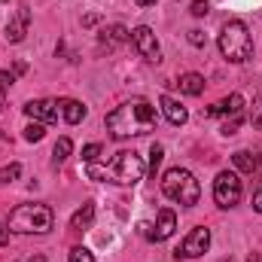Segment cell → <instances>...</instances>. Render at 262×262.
<instances>
[{
    "label": "cell",
    "instance_id": "cell-23",
    "mask_svg": "<svg viewBox=\"0 0 262 262\" xmlns=\"http://www.w3.org/2000/svg\"><path fill=\"white\" fill-rule=\"evenodd\" d=\"M241 122H244V110H241V113H232V119H226L220 131H223V134L229 137V134H235V131L241 128Z\"/></svg>",
    "mask_w": 262,
    "mask_h": 262
},
{
    "label": "cell",
    "instance_id": "cell-3",
    "mask_svg": "<svg viewBox=\"0 0 262 262\" xmlns=\"http://www.w3.org/2000/svg\"><path fill=\"white\" fill-rule=\"evenodd\" d=\"M52 223H55L52 207H46V204H40V201L18 204V207L9 213V220H6L9 232H15V235H46V232L52 229Z\"/></svg>",
    "mask_w": 262,
    "mask_h": 262
},
{
    "label": "cell",
    "instance_id": "cell-12",
    "mask_svg": "<svg viewBox=\"0 0 262 262\" xmlns=\"http://www.w3.org/2000/svg\"><path fill=\"white\" fill-rule=\"evenodd\" d=\"M177 229V213L171 207H162L156 216V229H152V241H168Z\"/></svg>",
    "mask_w": 262,
    "mask_h": 262
},
{
    "label": "cell",
    "instance_id": "cell-8",
    "mask_svg": "<svg viewBox=\"0 0 262 262\" xmlns=\"http://www.w3.org/2000/svg\"><path fill=\"white\" fill-rule=\"evenodd\" d=\"M207 247H210V229L198 226V229H192V232L180 241L177 259H180V256H183V259H195V256H201V253H207Z\"/></svg>",
    "mask_w": 262,
    "mask_h": 262
},
{
    "label": "cell",
    "instance_id": "cell-6",
    "mask_svg": "<svg viewBox=\"0 0 262 262\" xmlns=\"http://www.w3.org/2000/svg\"><path fill=\"white\" fill-rule=\"evenodd\" d=\"M241 180H238V174H232V171H220L216 174V180H213V201L220 204V207H235L238 201H241Z\"/></svg>",
    "mask_w": 262,
    "mask_h": 262
},
{
    "label": "cell",
    "instance_id": "cell-1",
    "mask_svg": "<svg viewBox=\"0 0 262 262\" xmlns=\"http://www.w3.org/2000/svg\"><path fill=\"white\" fill-rule=\"evenodd\" d=\"M156 107L143 98L125 101L122 107H116L113 113H107V131L113 140H125V137H137V134H149L156 131Z\"/></svg>",
    "mask_w": 262,
    "mask_h": 262
},
{
    "label": "cell",
    "instance_id": "cell-37",
    "mask_svg": "<svg viewBox=\"0 0 262 262\" xmlns=\"http://www.w3.org/2000/svg\"><path fill=\"white\" fill-rule=\"evenodd\" d=\"M223 262H235V259H223Z\"/></svg>",
    "mask_w": 262,
    "mask_h": 262
},
{
    "label": "cell",
    "instance_id": "cell-9",
    "mask_svg": "<svg viewBox=\"0 0 262 262\" xmlns=\"http://www.w3.org/2000/svg\"><path fill=\"white\" fill-rule=\"evenodd\" d=\"M58 101H49V98H40V101H28L25 104V116H31L34 122H43V125H49V122H58Z\"/></svg>",
    "mask_w": 262,
    "mask_h": 262
},
{
    "label": "cell",
    "instance_id": "cell-10",
    "mask_svg": "<svg viewBox=\"0 0 262 262\" xmlns=\"http://www.w3.org/2000/svg\"><path fill=\"white\" fill-rule=\"evenodd\" d=\"M28 25H31V12H28V6H18L15 15L6 21V40L9 43H21L25 34H28Z\"/></svg>",
    "mask_w": 262,
    "mask_h": 262
},
{
    "label": "cell",
    "instance_id": "cell-26",
    "mask_svg": "<svg viewBox=\"0 0 262 262\" xmlns=\"http://www.w3.org/2000/svg\"><path fill=\"white\" fill-rule=\"evenodd\" d=\"M70 262H95V256H92L85 247H73V250H70Z\"/></svg>",
    "mask_w": 262,
    "mask_h": 262
},
{
    "label": "cell",
    "instance_id": "cell-24",
    "mask_svg": "<svg viewBox=\"0 0 262 262\" xmlns=\"http://www.w3.org/2000/svg\"><path fill=\"white\" fill-rule=\"evenodd\" d=\"M101 152H104L101 143H89V146H82V162H85V165H89V162H98Z\"/></svg>",
    "mask_w": 262,
    "mask_h": 262
},
{
    "label": "cell",
    "instance_id": "cell-30",
    "mask_svg": "<svg viewBox=\"0 0 262 262\" xmlns=\"http://www.w3.org/2000/svg\"><path fill=\"white\" fill-rule=\"evenodd\" d=\"M189 43L192 46H204V34L201 31H189Z\"/></svg>",
    "mask_w": 262,
    "mask_h": 262
},
{
    "label": "cell",
    "instance_id": "cell-14",
    "mask_svg": "<svg viewBox=\"0 0 262 262\" xmlns=\"http://www.w3.org/2000/svg\"><path fill=\"white\" fill-rule=\"evenodd\" d=\"M128 40H131V31L125 25H110V28L101 31V43H104L107 49H116V46H122V43H128Z\"/></svg>",
    "mask_w": 262,
    "mask_h": 262
},
{
    "label": "cell",
    "instance_id": "cell-20",
    "mask_svg": "<svg viewBox=\"0 0 262 262\" xmlns=\"http://www.w3.org/2000/svg\"><path fill=\"white\" fill-rule=\"evenodd\" d=\"M162 159H165V146H162V143H152V146H149V168H146V174H149V177H156V171H159Z\"/></svg>",
    "mask_w": 262,
    "mask_h": 262
},
{
    "label": "cell",
    "instance_id": "cell-31",
    "mask_svg": "<svg viewBox=\"0 0 262 262\" xmlns=\"http://www.w3.org/2000/svg\"><path fill=\"white\" fill-rule=\"evenodd\" d=\"M137 232H140L143 238H152V226H149V223H140V226H137Z\"/></svg>",
    "mask_w": 262,
    "mask_h": 262
},
{
    "label": "cell",
    "instance_id": "cell-5",
    "mask_svg": "<svg viewBox=\"0 0 262 262\" xmlns=\"http://www.w3.org/2000/svg\"><path fill=\"white\" fill-rule=\"evenodd\" d=\"M162 192L171 198V201L183 204V207H195L198 195H201V186H198V180L192 177V171H186V168H171V171L162 177Z\"/></svg>",
    "mask_w": 262,
    "mask_h": 262
},
{
    "label": "cell",
    "instance_id": "cell-11",
    "mask_svg": "<svg viewBox=\"0 0 262 262\" xmlns=\"http://www.w3.org/2000/svg\"><path fill=\"white\" fill-rule=\"evenodd\" d=\"M159 110H162V113H165V119H168L171 125H177V128H180V125H186V119H189L186 107H183L180 101H174L171 95H162V98H159Z\"/></svg>",
    "mask_w": 262,
    "mask_h": 262
},
{
    "label": "cell",
    "instance_id": "cell-4",
    "mask_svg": "<svg viewBox=\"0 0 262 262\" xmlns=\"http://www.w3.org/2000/svg\"><path fill=\"white\" fill-rule=\"evenodd\" d=\"M220 52L232 64H244L253 55V40H250V31H247L244 21L232 18V21L223 25V31H220Z\"/></svg>",
    "mask_w": 262,
    "mask_h": 262
},
{
    "label": "cell",
    "instance_id": "cell-17",
    "mask_svg": "<svg viewBox=\"0 0 262 262\" xmlns=\"http://www.w3.org/2000/svg\"><path fill=\"white\" fill-rule=\"evenodd\" d=\"M232 162H235V168H238L241 174H256V171H259V156H253V152H247V149H238V152L232 156Z\"/></svg>",
    "mask_w": 262,
    "mask_h": 262
},
{
    "label": "cell",
    "instance_id": "cell-28",
    "mask_svg": "<svg viewBox=\"0 0 262 262\" xmlns=\"http://www.w3.org/2000/svg\"><path fill=\"white\" fill-rule=\"evenodd\" d=\"M195 18H201V15H207V0H192V9H189Z\"/></svg>",
    "mask_w": 262,
    "mask_h": 262
},
{
    "label": "cell",
    "instance_id": "cell-18",
    "mask_svg": "<svg viewBox=\"0 0 262 262\" xmlns=\"http://www.w3.org/2000/svg\"><path fill=\"white\" fill-rule=\"evenodd\" d=\"M177 85H180L183 95H192V98H195V95L204 92V76H201V73H183V76L177 79Z\"/></svg>",
    "mask_w": 262,
    "mask_h": 262
},
{
    "label": "cell",
    "instance_id": "cell-7",
    "mask_svg": "<svg viewBox=\"0 0 262 262\" xmlns=\"http://www.w3.org/2000/svg\"><path fill=\"white\" fill-rule=\"evenodd\" d=\"M131 43H134V49L140 52V58H146L149 64H162V46H159L156 31H152L149 25H137V28L131 31Z\"/></svg>",
    "mask_w": 262,
    "mask_h": 262
},
{
    "label": "cell",
    "instance_id": "cell-29",
    "mask_svg": "<svg viewBox=\"0 0 262 262\" xmlns=\"http://www.w3.org/2000/svg\"><path fill=\"white\" fill-rule=\"evenodd\" d=\"M6 244H9V226L0 220V247H6Z\"/></svg>",
    "mask_w": 262,
    "mask_h": 262
},
{
    "label": "cell",
    "instance_id": "cell-13",
    "mask_svg": "<svg viewBox=\"0 0 262 262\" xmlns=\"http://www.w3.org/2000/svg\"><path fill=\"white\" fill-rule=\"evenodd\" d=\"M241 110H244V98H241L238 92H232L229 98L210 104V107L204 110V116H232V113H241Z\"/></svg>",
    "mask_w": 262,
    "mask_h": 262
},
{
    "label": "cell",
    "instance_id": "cell-32",
    "mask_svg": "<svg viewBox=\"0 0 262 262\" xmlns=\"http://www.w3.org/2000/svg\"><path fill=\"white\" fill-rule=\"evenodd\" d=\"M253 210L262 213V189H256V195H253Z\"/></svg>",
    "mask_w": 262,
    "mask_h": 262
},
{
    "label": "cell",
    "instance_id": "cell-35",
    "mask_svg": "<svg viewBox=\"0 0 262 262\" xmlns=\"http://www.w3.org/2000/svg\"><path fill=\"white\" fill-rule=\"evenodd\" d=\"M3 101H6V92L0 89V110H3Z\"/></svg>",
    "mask_w": 262,
    "mask_h": 262
},
{
    "label": "cell",
    "instance_id": "cell-33",
    "mask_svg": "<svg viewBox=\"0 0 262 262\" xmlns=\"http://www.w3.org/2000/svg\"><path fill=\"white\" fill-rule=\"evenodd\" d=\"M134 3H137V6H152L156 0H134Z\"/></svg>",
    "mask_w": 262,
    "mask_h": 262
},
{
    "label": "cell",
    "instance_id": "cell-2",
    "mask_svg": "<svg viewBox=\"0 0 262 262\" xmlns=\"http://www.w3.org/2000/svg\"><path fill=\"white\" fill-rule=\"evenodd\" d=\"M85 174L92 177V180H110V183H122V186H131V183H137L143 174H146V165H143V159L134 152V149H125V152H116L107 165H101V162H89L85 165Z\"/></svg>",
    "mask_w": 262,
    "mask_h": 262
},
{
    "label": "cell",
    "instance_id": "cell-25",
    "mask_svg": "<svg viewBox=\"0 0 262 262\" xmlns=\"http://www.w3.org/2000/svg\"><path fill=\"white\" fill-rule=\"evenodd\" d=\"M250 122H253V128L256 131H262V98L250 107Z\"/></svg>",
    "mask_w": 262,
    "mask_h": 262
},
{
    "label": "cell",
    "instance_id": "cell-15",
    "mask_svg": "<svg viewBox=\"0 0 262 262\" xmlns=\"http://www.w3.org/2000/svg\"><path fill=\"white\" fill-rule=\"evenodd\" d=\"M92 220H95V204L85 201V204L70 216V229H73V232H85V229H92Z\"/></svg>",
    "mask_w": 262,
    "mask_h": 262
},
{
    "label": "cell",
    "instance_id": "cell-19",
    "mask_svg": "<svg viewBox=\"0 0 262 262\" xmlns=\"http://www.w3.org/2000/svg\"><path fill=\"white\" fill-rule=\"evenodd\" d=\"M70 152H73V140H70V137H58V143H55V149H52V162L61 165Z\"/></svg>",
    "mask_w": 262,
    "mask_h": 262
},
{
    "label": "cell",
    "instance_id": "cell-16",
    "mask_svg": "<svg viewBox=\"0 0 262 262\" xmlns=\"http://www.w3.org/2000/svg\"><path fill=\"white\" fill-rule=\"evenodd\" d=\"M58 107H61V116H64L67 125H79V122L85 119V104H79V101H73V98L61 101Z\"/></svg>",
    "mask_w": 262,
    "mask_h": 262
},
{
    "label": "cell",
    "instance_id": "cell-34",
    "mask_svg": "<svg viewBox=\"0 0 262 262\" xmlns=\"http://www.w3.org/2000/svg\"><path fill=\"white\" fill-rule=\"evenodd\" d=\"M247 262H262V256H259V253H250V256H247Z\"/></svg>",
    "mask_w": 262,
    "mask_h": 262
},
{
    "label": "cell",
    "instance_id": "cell-27",
    "mask_svg": "<svg viewBox=\"0 0 262 262\" xmlns=\"http://www.w3.org/2000/svg\"><path fill=\"white\" fill-rule=\"evenodd\" d=\"M15 76H18V73H15V70H0V89H3V92H6V89H9V85H12V82H15Z\"/></svg>",
    "mask_w": 262,
    "mask_h": 262
},
{
    "label": "cell",
    "instance_id": "cell-22",
    "mask_svg": "<svg viewBox=\"0 0 262 262\" xmlns=\"http://www.w3.org/2000/svg\"><path fill=\"white\" fill-rule=\"evenodd\" d=\"M46 137V125L43 122H31L28 128H25V140H31V143H37V140H43Z\"/></svg>",
    "mask_w": 262,
    "mask_h": 262
},
{
    "label": "cell",
    "instance_id": "cell-21",
    "mask_svg": "<svg viewBox=\"0 0 262 262\" xmlns=\"http://www.w3.org/2000/svg\"><path fill=\"white\" fill-rule=\"evenodd\" d=\"M18 177H21V165H18V162H12V165L0 168V183H15Z\"/></svg>",
    "mask_w": 262,
    "mask_h": 262
},
{
    "label": "cell",
    "instance_id": "cell-36",
    "mask_svg": "<svg viewBox=\"0 0 262 262\" xmlns=\"http://www.w3.org/2000/svg\"><path fill=\"white\" fill-rule=\"evenodd\" d=\"M31 262H46V259H43V256H37V259H31Z\"/></svg>",
    "mask_w": 262,
    "mask_h": 262
}]
</instances>
